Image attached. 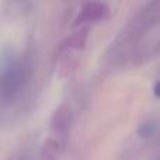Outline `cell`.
<instances>
[{"label":"cell","instance_id":"6da1fadb","mask_svg":"<svg viewBox=\"0 0 160 160\" xmlns=\"http://www.w3.org/2000/svg\"><path fill=\"white\" fill-rule=\"evenodd\" d=\"M28 79V65L13 49H4L0 56V104L10 105Z\"/></svg>","mask_w":160,"mask_h":160},{"label":"cell","instance_id":"52a82bcc","mask_svg":"<svg viewBox=\"0 0 160 160\" xmlns=\"http://www.w3.org/2000/svg\"><path fill=\"white\" fill-rule=\"evenodd\" d=\"M155 96L156 97L159 96V82H156V84H155Z\"/></svg>","mask_w":160,"mask_h":160},{"label":"cell","instance_id":"8992f818","mask_svg":"<svg viewBox=\"0 0 160 160\" xmlns=\"http://www.w3.org/2000/svg\"><path fill=\"white\" fill-rule=\"evenodd\" d=\"M59 149H61V145H59V142L56 139H53V138L48 139L45 142L44 148H42V156L48 159H52L59 153Z\"/></svg>","mask_w":160,"mask_h":160},{"label":"cell","instance_id":"3957f363","mask_svg":"<svg viewBox=\"0 0 160 160\" xmlns=\"http://www.w3.org/2000/svg\"><path fill=\"white\" fill-rule=\"evenodd\" d=\"M72 114H70V110L66 107V105H61L58 110L55 111L52 118V131L55 133L56 141L59 142V145H65V142L68 141V136H69L70 132V122H72Z\"/></svg>","mask_w":160,"mask_h":160},{"label":"cell","instance_id":"7a4b0ae2","mask_svg":"<svg viewBox=\"0 0 160 160\" xmlns=\"http://www.w3.org/2000/svg\"><path fill=\"white\" fill-rule=\"evenodd\" d=\"M108 16H110V8L105 3L98 2V0H91L80 8L75 20V25H90L94 22L102 21Z\"/></svg>","mask_w":160,"mask_h":160},{"label":"cell","instance_id":"5b68a950","mask_svg":"<svg viewBox=\"0 0 160 160\" xmlns=\"http://www.w3.org/2000/svg\"><path fill=\"white\" fill-rule=\"evenodd\" d=\"M159 131V124L156 119H148L143 124L139 125L138 128V135L141 136L142 139H150L153 136L158 135Z\"/></svg>","mask_w":160,"mask_h":160},{"label":"cell","instance_id":"277c9868","mask_svg":"<svg viewBox=\"0 0 160 160\" xmlns=\"http://www.w3.org/2000/svg\"><path fill=\"white\" fill-rule=\"evenodd\" d=\"M80 30H78L75 34L69 35L62 45L59 47V53L63 52H75V51H82L86 45L88 35V25H80Z\"/></svg>","mask_w":160,"mask_h":160}]
</instances>
